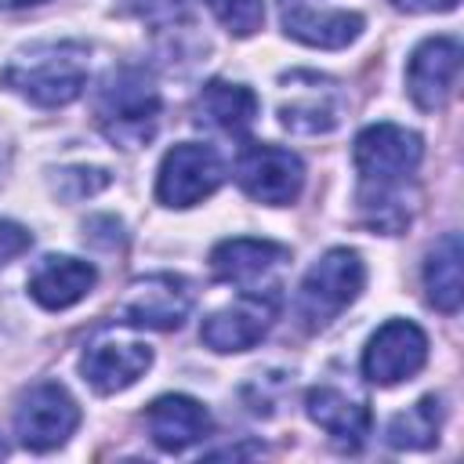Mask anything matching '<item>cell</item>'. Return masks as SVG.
<instances>
[{
  "label": "cell",
  "instance_id": "8",
  "mask_svg": "<svg viewBox=\"0 0 464 464\" xmlns=\"http://www.w3.org/2000/svg\"><path fill=\"white\" fill-rule=\"evenodd\" d=\"M239 188L265 207H290L304 185V163L279 145H250L236 163Z\"/></svg>",
  "mask_w": 464,
  "mask_h": 464
},
{
  "label": "cell",
  "instance_id": "5",
  "mask_svg": "<svg viewBox=\"0 0 464 464\" xmlns=\"http://www.w3.org/2000/svg\"><path fill=\"white\" fill-rule=\"evenodd\" d=\"M80 424V406L76 399L54 384V381H44V384H33L22 399H18V410H14V435L25 450H54L62 446Z\"/></svg>",
  "mask_w": 464,
  "mask_h": 464
},
{
  "label": "cell",
  "instance_id": "14",
  "mask_svg": "<svg viewBox=\"0 0 464 464\" xmlns=\"http://www.w3.org/2000/svg\"><path fill=\"white\" fill-rule=\"evenodd\" d=\"M290 257V250L283 243H272V239H246V236H236V239H225L210 250V268L221 283H236L243 286V294L261 283L272 268H279L283 261Z\"/></svg>",
  "mask_w": 464,
  "mask_h": 464
},
{
  "label": "cell",
  "instance_id": "3",
  "mask_svg": "<svg viewBox=\"0 0 464 464\" xmlns=\"http://www.w3.org/2000/svg\"><path fill=\"white\" fill-rule=\"evenodd\" d=\"M160 91L156 83L141 72V69H112L105 76V83L98 87V102H94V116L98 127L105 130L109 141L123 145V149H141L152 141L156 127H160Z\"/></svg>",
  "mask_w": 464,
  "mask_h": 464
},
{
  "label": "cell",
  "instance_id": "19",
  "mask_svg": "<svg viewBox=\"0 0 464 464\" xmlns=\"http://www.w3.org/2000/svg\"><path fill=\"white\" fill-rule=\"evenodd\" d=\"M424 290H428V301L453 315L460 308V236L457 232H446L435 250L428 254L424 261Z\"/></svg>",
  "mask_w": 464,
  "mask_h": 464
},
{
  "label": "cell",
  "instance_id": "16",
  "mask_svg": "<svg viewBox=\"0 0 464 464\" xmlns=\"http://www.w3.org/2000/svg\"><path fill=\"white\" fill-rule=\"evenodd\" d=\"M98 272L91 261H80V257H65V254H47L33 276H29V297L51 312H62L76 301H83L94 286Z\"/></svg>",
  "mask_w": 464,
  "mask_h": 464
},
{
  "label": "cell",
  "instance_id": "2",
  "mask_svg": "<svg viewBox=\"0 0 464 464\" xmlns=\"http://www.w3.org/2000/svg\"><path fill=\"white\" fill-rule=\"evenodd\" d=\"M87 83V47L76 40H58V44H40L29 47L22 58H14L4 69V87L18 91L33 105L58 109L80 98Z\"/></svg>",
  "mask_w": 464,
  "mask_h": 464
},
{
  "label": "cell",
  "instance_id": "24",
  "mask_svg": "<svg viewBox=\"0 0 464 464\" xmlns=\"http://www.w3.org/2000/svg\"><path fill=\"white\" fill-rule=\"evenodd\" d=\"M29 4H40V0H0V7H29Z\"/></svg>",
  "mask_w": 464,
  "mask_h": 464
},
{
  "label": "cell",
  "instance_id": "9",
  "mask_svg": "<svg viewBox=\"0 0 464 464\" xmlns=\"http://www.w3.org/2000/svg\"><path fill=\"white\" fill-rule=\"evenodd\" d=\"M424 362H428V337L417 323H406V319L384 323L362 352V373L381 388L410 381L413 373H420Z\"/></svg>",
  "mask_w": 464,
  "mask_h": 464
},
{
  "label": "cell",
  "instance_id": "11",
  "mask_svg": "<svg viewBox=\"0 0 464 464\" xmlns=\"http://www.w3.org/2000/svg\"><path fill=\"white\" fill-rule=\"evenodd\" d=\"M460 72V44L457 36H431L424 40L406 65V91L417 109L435 112L450 102Z\"/></svg>",
  "mask_w": 464,
  "mask_h": 464
},
{
  "label": "cell",
  "instance_id": "6",
  "mask_svg": "<svg viewBox=\"0 0 464 464\" xmlns=\"http://www.w3.org/2000/svg\"><path fill=\"white\" fill-rule=\"evenodd\" d=\"M225 181V163L210 145H174L156 174V199L163 207H192L199 199H207L210 192H218V185Z\"/></svg>",
  "mask_w": 464,
  "mask_h": 464
},
{
  "label": "cell",
  "instance_id": "18",
  "mask_svg": "<svg viewBox=\"0 0 464 464\" xmlns=\"http://www.w3.org/2000/svg\"><path fill=\"white\" fill-rule=\"evenodd\" d=\"M304 410L323 431H330L334 439H341L348 446H359L370 435V406L362 399H352L341 388H330V384L312 388L304 399Z\"/></svg>",
  "mask_w": 464,
  "mask_h": 464
},
{
  "label": "cell",
  "instance_id": "4",
  "mask_svg": "<svg viewBox=\"0 0 464 464\" xmlns=\"http://www.w3.org/2000/svg\"><path fill=\"white\" fill-rule=\"evenodd\" d=\"M362 279H366V268L355 250L348 246L326 250L304 272L297 290V319L304 323V330H323L326 323H334L359 297Z\"/></svg>",
  "mask_w": 464,
  "mask_h": 464
},
{
  "label": "cell",
  "instance_id": "21",
  "mask_svg": "<svg viewBox=\"0 0 464 464\" xmlns=\"http://www.w3.org/2000/svg\"><path fill=\"white\" fill-rule=\"evenodd\" d=\"M207 7L218 14V22H221L232 36H250V33H257L261 22H265L261 0H207Z\"/></svg>",
  "mask_w": 464,
  "mask_h": 464
},
{
  "label": "cell",
  "instance_id": "25",
  "mask_svg": "<svg viewBox=\"0 0 464 464\" xmlns=\"http://www.w3.org/2000/svg\"><path fill=\"white\" fill-rule=\"evenodd\" d=\"M0 457H7V442L4 439H0Z\"/></svg>",
  "mask_w": 464,
  "mask_h": 464
},
{
  "label": "cell",
  "instance_id": "13",
  "mask_svg": "<svg viewBox=\"0 0 464 464\" xmlns=\"http://www.w3.org/2000/svg\"><path fill=\"white\" fill-rule=\"evenodd\" d=\"M279 18L286 36L323 51L348 47L362 33V14L334 7L330 0H279Z\"/></svg>",
  "mask_w": 464,
  "mask_h": 464
},
{
  "label": "cell",
  "instance_id": "7",
  "mask_svg": "<svg viewBox=\"0 0 464 464\" xmlns=\"http://www.w3.org/2000/svg\"><path fill=\"white\" fill-rule=\"evenodd\" d=\"M192 312V290L181 276L160 272L138 279L116 304V319L134 330H178Z\"/></svg>",
  "mask_w": 464,
  "mask_h": 464
},
{
  "label": "cell",
  "instance_id": "10",
  "mask_svg": "<svg viewBox=\"0 0 464 464\" xmlns=\"http://www.w3.org/2000/svg\"><path fill=\"white\" fill-rule=\"evenodd\" d=\"M276 312H279V297L276 294L246 290L236 304L214 312L199 326V341L207 348H214V352H246V348H254L268 334Z\"/></svg>",
  "mask_w": 464,
  "mask_h": 464
},
{
  "label": "cell",
  "instance_id": "20",
  "mask_svg": "<svg viewBox=\"0 0 464 464\" xmlns=\"http://www.w3.org/2000/svg\"><path fill=\"white\" fill-rule=\"evenodd\" d=\"M439 424H442V406H439L435 395H424L406 413H395L392 417L388 442L395 450H428L439 439Z\"/></svg>",
  "mask_w": 464,
  "mask_h": 464
},
{
  "label": "cell",
  "instance_id": "12",
  "mask_svg": "<svg viewBox=\"0 0 464 464\" xmlns=\"http://www.w3.org/2000/svg\"><path fill=\"white\" fill-rule=\"evenodd\" d=\"M149 362H152L149 344L134 337H120V334H102L98 341L87 344L80 359V373L98 395H112V392L130 388L149 370Z\"/></svg>",
  "mask_w": 464,
  "mask_h": 464
},
{
  "label": "cell",
  "instance_id": "15",
  "mask_svg": "<svg viewBox=\"0 0 464 464\" xmlns=\"http://www.w3.org/2000/svg\"><path fill=\"white\" fill-rule=\"evenodd\" d=\"M145 428L163 453H181L210 431V413L188 395H160L145 410Z\"/></svg>",
  "mask_w": 464,
  "mask_h": 464
},
{
  "label": "cell",
  "instance_id": "23",
  "mask_svg": "<svg viewBox=\"0 0 464 464\" xmlns=\"http://www.w3.org/2000/svg\"><path fill=\"white\" fill-rule=\"evenodd\" d=\"M392 4L410 14H424V11H453L460 0H392Z\"/></svg>",
  "mask_w": 464,
  "mask_h": 464
},
{
  "label": "cell",
  "instance_id": "22",
  "mask_svg": "<svg viewBox=\"0 0 464 464\" xmlns=\"http://www.w3.org/2000/svg\"><path fill=\"white\" fill-rule=\"evenodd\" d=\"M29 243H33V236H29L22 225L0 221V265H7V261H14L18 254H25Z\"/></svg>",
  "mask_w": 464,
  "mask_h": 464
},
{
  "label": "cell",
  "instance_id": "17",
  "mask_svg": "<svg viewBox=\"0 0 464 464\" xmlns=\"http://www.w3.org/2000/svg\"><path fill=\"white\" fill-rule=\"evenodd\" d=\"M257 94L243 83H225V80H210L203 83L199 98H196V123L225 130V134H246L257 120Z\"/></svg>",
  "mask_w": 464,
  "mask_h": 464
},
{
  "label": "cell",
  "instance_id": "1",
  "mask_svg": "<svg viewBox=\"0 0 464 464\" xmlns=\"http://www.w3.org/2000/svg\"><path fill=\"white\" fill-rule=\"evenodd\" d=\"M420 156H424L420 134L399 123H373L355 138L352 160L359 170V207L370 228L402 232L410 225V210L402 207V188L417 174Z\"/></svg>",
  "mask_w": 464,
  "mask_h": 464
}]
</instances>
